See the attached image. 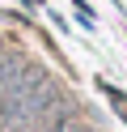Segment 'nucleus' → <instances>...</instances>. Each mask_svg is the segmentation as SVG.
Wrapping results in <instances>:
<instances>
[{"label":"nucleus","instance_id":"f257e3e1","mask_svg":"<svg viewBox=\"0 0 127 132\" xmlns=\"http://www.w3.org/2000/svg\"><path fill=\"white\" fill-rule=\"evenodd\" d=\"M55 106H59V89H55V81L42 72V77L34 81L30 89H25V98H21V102H17L8 115H0V123H4L8 132H34V128H38V123L47 119L51 111H55Z\"/></svg>","mask_w":127,"mask_h":132},{"label":"nucleus","instance_id":"f03ea898","mask_svg":"<svg viewBox=\"0 0 127 132\" xmlns=\"http://www.w3.org/2000/svg\"><path fill=\"white\" fill-rule=\"evenodd\" d=\"M4 60H8V55H4V47H0V68H4Z\"/></svg>","mask_w":127,"mask_h":132}]
</instances>
